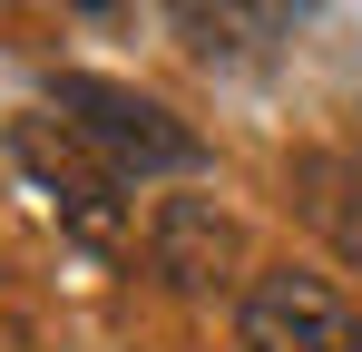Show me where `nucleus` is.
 <instances>
[{"label":"nucleus","mask_w":362,"mask_h":352,"mask_svg":"<svg viewBox=\"0 0 362 352\" xmlns=\"http://www.w3.org/2000/svg\"><path fill=\"white\" fill-rule=\"evenodd\" d=\"M235 333H245V352H362V313L323 284V274L274 264V274L245 284Z\"/></svg>","instance_id":"3"},{"label":"nucleus","mask_w":362,"mask_h":352,"mask_svg":"<svg viewBox=\"0 0 362 352\" xmlns=\"http://www.w3.org/2000/svg\"><path fill=\"white\" fill-rule=\"evenodd\" d=\"M49 117H59L88 157H108L118 176H186L206 157L196 127H186L167 98H147V88H127V78H88V69L49 78Z\"/></svg>","instance_id":"1"},{"label":"nucleus","mask_w":362,"mask_h":352,"mask_svg":"<svg viewBox=\"0 0 362 352\" xmlns=\"http://www.w3.org/2000/svg\"><path fill=\"white\" fill-rule=\"evenodd\" d=\"M294 216L323 235L343 264H362V167H353V157L303 147V157H294Z\"/></svg>","instance_id":"5"},{"label":"nucleus","mask_w":362,"mask_h":352,"mask_svg":"<svg viewBox=\"0 0 362 352\" xmlns=\"http://www.w3.org/2000/svg\"><path fill=\"white\" fill-rule=\"evenodd\" d=\"M235 216L216 206V196H167L157 206V225H147V264L167 274L177 293H216L226 274H235Z\"/></svg>","instance_id":"4"},{"label":"nucleus","mask_w":362,"mask_h":352,"mask_svg":"<svg viewBox=\"0 0 362 352\" xmlns=\"http://www.w3.org/2000/svg\"><path fill=\"white\" fill-rule=\"evenodd\" d=\"M10 167L30 176V196H40V206H49V216H59L78 245H98V254H108V245L127 235V206H118V186H127V176L108 167V157H88V147H78V137H69L49 108L10 117Z\"/></svg>","instance_id":"2"}]
</instances>
